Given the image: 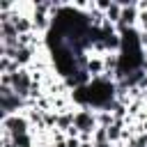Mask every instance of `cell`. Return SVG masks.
I'll return each mask as SVG.
<instances>
[{
    "label": "cell",
    "mask_w": 147,
    "mask_h": 147,
    "mask_svg": "<svg viewBox=\"0 0 147 147\" xmlns=\"http://www.w3.org/2000/svg\"><path fill=\"white\" fill-rule=\"evenodd\" d=\"M74 126L78 129L80 140H90V142H92V136H94V131L99 129V122H96V110H94V108H90V106L76 108V115H74Z\"/></svg>",
    "instance_id": "1"
},
{
    "label": "cell",
    "mask_w": 147,
    "mask_h": 147,
    "mask_svg": "<svg viewBox=\"0 0 147 147\" xmlns=\"http://www.w3.org/2000/svg\"><path fill=\"white\" fill-rule=\"evenodd\" d=\"M9 87L21 96V99H28L32 96V90H34V78L30 74V69H18L14 74H9Z\"/></svg>",
    "instance_id": "2"
},
{
    "label": "cell",
    "mask_w": 147,
    "mask_h": 147,
    "mask_svg": "<svg viewBox=\"0 0 147 147\" xmlns=\"http://www.w3.org/2000/svg\"><path fill=\"white\" fill-rule=\"evenodd\" d=\"M2 131L11 133V138H16V136L32 133V124H30V119L25 117V113H18V115L2 117Z\"/></svg>",
    "instance_id": "3"
},
{
    "label": "cell",
    "mask_w": 147,
    "mask_h": 147,
    "mask_svg": "<svg viewBox=\"0 0 147 147\" xmlns=\"http://www.w3.org/2000/svg\"><path fill=\"white\" fill-rule=\"evenodd\" d=\"M85 71L92 76V80H94V78H101V76H106L103 55H94V53H90V60H87V67H85Z\"/></svg>",
    "instance_id": "4"
},
{
    "label": "cell",
    "mask_w": 147,
    "mask_h": 147,
    "mask_svg": "<svg viewBox=\"0 0 147 147\" xmlns=\"http://www.w3.org/2000/svg\"><path fill=\"white\" fill-rule=\"evenodd\" d=\"M92 142H108V129L99 126V129L94 131V136H92Z\"/></svg>",
    "instance_id": "5"
},
{
    "label": "cell",
    "mask_w": 147,
    "mask_h": 147,
    "mask_svg": "<svg viewBox=\"0 0 147 147\" xmlns=\"http://www.w3.org/2000/svg\"><path fill=\"white\" fill-rule=\"evenodd\" d=\"M64 142H67V147H80V138H64Z\"/></svg>",
    "instance_id": "6"
},
{
    "label": "cell",
    "mask_w": 147,
    "mask_h": 147,
    "mask_svg": "<svg viewBox=\"0 0 147 147\" xmlns=\"http://www.w3.org/2000/svg\"><path fill=\"white\" fill-rule=\"evenodd\" d=\"M80 147H94V142H90V140H83V142H80Z\"/></svg>",
    "instance_id": "7"
}]
</instances>
